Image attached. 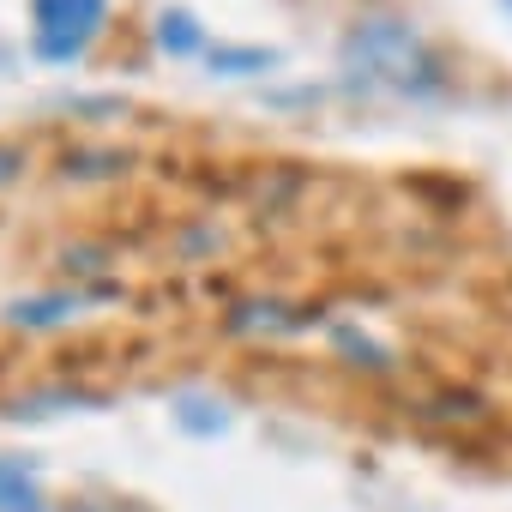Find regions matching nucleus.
I'll return each mask as SVG.
<instances>
[{
	"label": "nucleus",
	"instance_id": "1",
	"mask_svg": "<svg viewBox=\"0 0 512 512\" xmlns=\"http://www.w3.org/2000/svg\"><path fill=\"white\" fill-rule=\"evenodd\" d=\"M344 61L392 91H434V55L422 49V37L410 25H392V19H368L350 31L344 43Z\"/></svg>",
	"mask_w": 512,
	"mask_h": 512
},
{
	"label": "nucleus",
	"instance_id": "2",
	"mask_svg": "<svg viewBox=\"0 0 512 512\" xmlns=\"http://www.w3.org/2000/svg\"><path fill=\"white\" fill-rule=\"evenodd\" d=\"M109 25V0H31V55L49 67L85 61Z\"/></svg>",
	"mask_w": 512,
	"mask_h": 512
},
{
	"label": "nucleus",
	"instance_id": "3",
	"mask_svg": "<svg viewBox=\"0 0 512 512\" xmlns=\"http://www.w3.org/2000/svg\"><path fill=\"white\" fill-rule=\"evenodd\" d=\"M0 512H43V482L25 458H0Z\"/></svg>",
	"mask_w": 512,
	"mask_h": 512
},
{
	"label": "nucleus",
	"instance_id": "4",
	"mask_svg": "<svg viewBox=\"0 0 512 512\" xmlns=\"http://www.w3.org/2000/svg\"><path fill=\"white\" fill-rule=\"evenodd\" d=\"M157 49H163V55H175V61L199 55V49H205L199 19H193L187 7H163V13H157Z\"/></svg>",
	"mask_w": 512,
	"mask_h": 512
},
{
	"label": "nucleus",
	"instance_id": "5",
	"mask_svg": "<svg viewBox=\"0 0 512 512\" xmlns=\"http://www.w3.org/2000/svg\"><path fill=\"white\" fill-rule=\"evenodd\" d=\"M211 73H266L278 67V49H211Z\"/></svg>",
	"mask_w": 512,
	"mask_h": 512
},
{
	"label": "nucleus",
	"instance_id": "6",
	"mask_svg": "<svg viewBox=\"0 0 512 512\" xmlns=\"http://www.w3.org/2000/svg\"><path fill=\"white\" fill-rule=\"evenodd\" d=\"M19 169H25V151H19V145H0V187L19 181Z\"/></svg>",
	"mask_w": 512,
	"mask_h": 512
},
{
	"label": "nucleus",
	"instance_id": "7",
	"mask_svg": "<svg viewBox=\"0 0 512 512\" xmlns=\"http://www.w3.org/2000/svg\"><path fill=\"white\" fill-rule=\"evenodd\" d=\"M73 512H97V506H73Z\"/></svg>",
	"mask_w": 512,
	"mask_h": 512
},
{
	"label": "nucleus",
	"instance_id": "8",
	"mask_svg": "<svg viewBox=\"0 0 512 512\" xmlns=\"http://www.w3.org/2000/svg\"><path fill=\"white\" fill-rule=\"evenodd\" d=\"M506 7H512V0H506Z\"/></svg>",
	"mask_w": 512,
	"mask_h": 512
}]
</instances>
